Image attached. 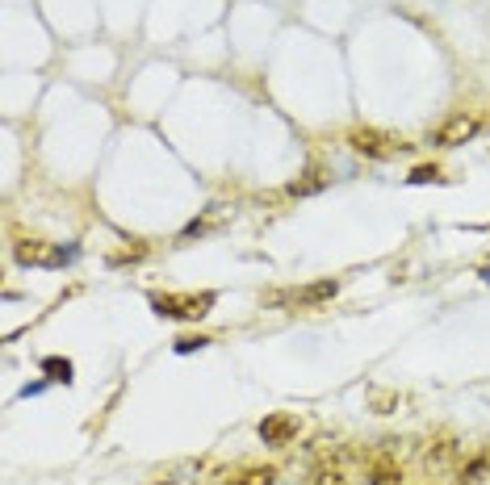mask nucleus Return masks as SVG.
Wrapping results in <instances>:
<instances>
[{"mask_svg":"<svg viewBox=\"0 0 490 485\" xmlns=\"http://www.w3.org/2000/svg\"><path fill=\"white\" fill-rule=\"evenodd\" d=\"M402 469H399V460H390V456H377L369 465V485H399Z\"/></svg>","mask_w":490,"mask_h":485,"instance_id":"obj_9","label":"nucleus"},{"mask_svg":"<svg viewBox=\"0 0 490 485\" xmlns=\"http://www.w3.org/2000/svg\"><path fill=\"white\" fill-rule=\"evenodd\" d=\"M340 293V280H314V285H302V289H294V293H281L277 301H289V306H323V301H331V297Z\"/></svg>","mask_w":490,"mask_h":485,"instance_id":"obj_5","label":"nucleus"},{"mask_svg":"<svg viewBox=\"0 0 490 485\" xmlns=\"http://www.w3.org/2000/svg\"><path fill=\"white\" fill-rule=\"evenodd\" d=\"M478 134H482V118H478V113H453V118H445L436 126L431 143H436V147H461V143H470Z\"/></svg>","mask_w":490,"mask_h":485,"instance_id":"obj_3","label":"nucleus"},{"mask_svg":"<svg viewBox=\"0 0 490 485\" xmlns=\"http://www.w3.org/2000/svg\"><path fill=\"white\" fill-rule=\"evenodd\" d=\"M302 423H297V414H268L265 423H260V440L273 443V448H285V443L294 440Z\"/></svg>","mask_w":490,"mask_h":485,"instance_id":"obj_6","label":"nucleus"},{"mask_svg":"<svg viewBox=\"0 0 490 485\" xmlns=\"http://www.w3.org/2000/svg\"><path fill=\"white\" fill-rule=\"evenodd\" d=\"M348 143H352V151H360V155H369V160H390L394 151H402V143L394 138V134L386 130H352L348 134Z\"/></svg>","mask_w":490,"mask_h":485,"instance_id":"obj_4","label":"nucleus"},{"mask_svg":"<svg viewBox=\"0 0 490 485\" xmlns=\"http://www.w3.org/2000/svg\"><path fill=\"white\" fill-rule=\"evenodd\" d=\"M273 481H277V469H243L223 485H273Z\"/></svg>","mask_w":490,"mask_h":485,"instance_id":"obj_10","label":"nucleus"},{"mask_svg":"<svg viewBox=\"0 0 490 485\" xmlns=\"http://www.w3.org/2000/svg\"><path fill=\"white\" fill-rule=\"evenodd\" d=\"M206 343H209V339H202V335H185V339H177V352L180 356H185V352H197V348H206Z\"/></svg>","mask_w":490,"mask_h":485,"instance_id":"obj_14","label":"nucleus"},{"mask_svg":"<svg viewBox=\"0 0 490 485\" xmlns=\"http://www.w3.org/2000/svg\"><path fill=\"white\" fill-rule=\"evenodd\" d=\"M490 473V452L486 456H478V460H470L465 469H461V485H478L482 477Z\"/></svg>","mask_w":490,"mask_h":485,"instance_id":"obj_12","label":"nucleus"},{"mask_svg":"<svg viewBox=\"0 0 490 485\" xmlns=\"http://www.w3.org/2000/svg\"><path fill=\"white\" fill-rule=\"evenodd\" d=\"M231 218H235V209L231 206H209L202 218H194L189 226H185V235L180 239H206V235H214V231H223Z\"/></svg>","mask_w":490,"mask_h":485,"instance_id":"obj_7","label":"nucleus"},{"mask_svg":"<svg viewBox=\"0 0 490 485\" xmlns=\"http://www.w3.org/2000/svg\"><path fill=\"white\" fill-rule=\"evenodd\" d=\"M327 180H331V172H327L323 163H311V168H306V172L289 184V197H311V192H323Z\"/></svg>","mask_w":490,"mask_h":485,"instance_id":"obj_8","label":"nucleus"},{"mask_svg":"<svg viewBox=\"0 0 490 485\" xmlns=\"http://www.w3.org/2000/svg\"><path fill=\"white\" fill-rule=\"evenodd\" d=\"M311 485H352V481H348V473L340 465H319L311 473Z\"/></svg>","mask_w":490,"mask_h":485,"instance_id":"obj_11","label":"nucleus"},{"mask_svg":"<svg viewBox=\"0 0 490 485\" xmlns=\"http://www.w3.org/2000/svg\"><path fill=\"white\" fill-rule=\"evenodd\" d=\"M43 372H46V377H51V381L72 385V364H67V360H59V356H51V360H43Z\"/></svg>","mask_w":490,"mask_h":485,"instance_id":"obj_13","label":"nucleus"},{"mask_svg":"<svg viewBox=\"0 0 490 485\" xmlns=\"http://www.w3.org/2000/svg\"><path fill=\"white\" fill-rule=\"evenodd\" d=\"M151 309L160 318H185V323H197L214 309V293H151Z\"/></svg>","mask_w":490,"mask_h":485,"instance_id":"obj_1","label":"nucleus"},{"mask_svg":"<svg viewBox=\"0 0 490 485\" xmlns=\"http://www.w3.org/2000/svg\"><path fill=\"white\" fill-rule=\"evenodd\" d=\"M75 255V247L63 251L59 243H46V239H21L13 243V260L21 268H63Z\"/></svg>","mask_w":490,"mask_h":485,"instance_id":"obj_2","label":"nucleus"},{"mask_svg":"<svg viewBox=\"0 0 490 485\" xmlns=\"http://www.w3.org/2000/svg\"><path fill=\"white\" fill-rule=\"evenodd\" d=\"M436 176H440V172L423 163V168H415V172H411V176H407V180H411V184H428V180H436Z\"/></svg>","mask_w":490,"mask_h":485,"instance_id":"obj_15","label":"nucleus"}]
</instances>
